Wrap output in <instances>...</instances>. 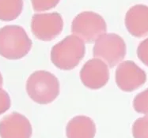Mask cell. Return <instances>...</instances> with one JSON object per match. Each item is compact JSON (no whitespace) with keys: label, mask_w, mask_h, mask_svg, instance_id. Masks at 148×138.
<instances>
[{"label":"cell","mask_w":148,"mask_h":138,"mask_svg":"<svg viewBox=\"0 0 148 138\" xmlns=\"http://www.w3.org/2000/svg\"><path fill=\"white\" fill-rule=\"evenodd\" d=\"M32 48V40L19 25H6L0 29V55L17 60L24 58Z\"/></svg>","instance_id":"1"},{"label":"cell","mask_w":148,"mask_h":138,"mask_svg":"<svg viewBox=\"0 0 148 138\" xmlns=\"http://www.w3.org/2000/svg\"><path fill=\"white\" fill-rule=\"evenodd\" d=\"M85 52L83 40L75 35H70L51 48V60L59 69L71 70L79 65Z\"/></svg>","instance_id":"2"},{"label":"cell","mask_w":148,"mask_h":138,"mask_svg":"<svg viewBox=\"0 0 148 138\" xmlns=\"http://www.w3.org/2000/svg\"><path fill=\"white\" fill-rule=\"evenodd\" d=\"M26 92L30 99L36 103L49 104L60 94V82L51 73L38 70L28 78Z\"/></svg>","instance_id":"3"},{"label":"cell","mask_w":148,"mask_h":138,"mask_svg":"<svg viewBox=\"0 0 148 138\" xmlns=\"http://www.w3.org/2000/svg\"><path fill=\"white\" fill-rule=\"evenodd\" d=\"M94 56L102 60L109 67L117 66L126 55V44L115 33L104 34L96 40L93 49Z\"/></svg>","instance_id":"4"},{"label":"cell","mask_w":148,"mask_h":138,"mask_svg":"<svg viewBox=\"0 0 148 138\" xmlns=\"http://www.w3.org/2000/svg\"><path fill=\"white\" fill-rule=\"evenodd\" d=\"M106 30L107 26L104 18L92 11H84L78 14L71 24L73 35L87 43L96 41Z\"/></svg>","instance_id":"5"},{"label":"cell","mask_w":148,"mask_h":138,"mask_svg":"<svg viewBox=\"0 0 148 138\" xmlns=\"http://www.w3.org/2000/svg\"><path fill=\"white\" fill-rule=\"evenodd\" d=\"M64 21L58 13L36 14L31 21V30L34 36L42 41H51L63 30Z\"/></svg>","instance_id":"6"},{"label":"cell","mask_w":148,"mask_h":138,"mask_svg":"<svg viewBox=\"0 0 148 138\" xmlns=\"http://www.w3.org/2000/svg\"><path fill=\"white\" fill-rule=\"evenodd\" d=\"M147 81V73L133 61L123 62L116 70V83L121 90L133 92Z\"/></svg>","instance_id":"7"},{"label":"cell","mask_w":148,"mask_h":138,"mask_svg":"<svg viewBox=\"0 0 148 138\" xmlns=\"http://www.w3.org/2000/svg\"><path fill=\"white\" fill-rule=\"evenodd\" d=\"M80 79L88 88L100 89L109 81V66L99 58H92L82 66L80 71Z\"/></svg>","instance_id":"8"},{"label":"cell","mask_w":148,"mask_h":138,"mask_svg":"<svg viewBox=\"0 0 148 138\" xmlns=\"http://www.w3.org/2000/svg\"><path fill=\"white\" fill-rule=\"evenodd\" d=\"M32 133L30 122L17 112L6 115L0 121L1 138H30Z\"/></svg>","instance_id":"9"},{"label":"cell","mask_w":148,"mask_h":138,"mask_svg":"<svg viewBox=\"0 0 148 138\" xmlns=\"http://www.w3.org/2000/svg\"><path fill=\"white\" fill-rule=\"evenodd\" d=\"M128 33L135 37L148 36V6L135 5L127 10L124 20Z\"/></svg>","instance_id":"10"},{"label":"cell","mask_w":148,"mask_h":138,"mask_svg":"<svg viewBox=\"0 0 148 138\" xmlns=\"http://www.w3.org/2000/svg\"><path fill=\"white\" fill-rule=\"evenodd\" d=\"M95 134V123L92 118L87 116H75L66 125V135L67 138H94Z\"/></svg>","instance_id":"11"},{"label":"cell","mask_w":148,"mask_h":138,"mask_svg":"<svg viewBox=\"0 0 148 138\" xmlns=\"http://www.w3.org/2000/svg\"><path fill=\"white\" fill-rule=\"evenodd\" d=\"M23 0H0V21H11L22 12Z\"/></svg>","instance_id":"12"},{"label":"cell","mask_w":148,"mask_h":138,"mask_svg":"<svg viewBox=\"0 0 148 138\" xmlns=\"http://www.w3.org/2000/svg\"><path fill=\"white\" fill-rule=\"evenodd\" d=\"M132 135L134 138H148V115L135 121L132 126Z\"/></svg>","instance_id":"13"},{"label":"cell","mask_w":148,"mask_h":138,"mask_svg":"<svg viewBox=\"0 0 148 138\" xmlns=\"http://www.w3.org/2000/svg\"><path fill=\"white\" fill-rule=\"evenodd\" d=\"M133 107L139 114L148 115V88L139 93L134 98Z\"/></svg>","instance_id":"14"},{"label":"cell","mask_w":148,"mask_h":138,"mask_svg":"<svg viewBox=\"0 0 148 138\" xmlns=\"http://www.w3.org/2000/svg\"><path fill=\"white\" fill-rule=\"evenodd\" d=\"M60 0H31L32 6L36 12L46 11L57 6Z\"/></svg>","instance_id":"15"},{"label":"cell","mask_w":148,"mask_h":138,"mask_svg":"<svg viewBox=\"0 0 148 138\" xmlns=\"http://www.w3.org/2000/svg\"><path fill=\"white\" fill-rule=\"evenodd\" d=\"M137 55L139 60L148 66V38L143 40L137 48Z\"/></svg>","instance_id":"16"},{"label":"cell","mask_w":148,"mask_h":138,"mask_svg":"<svg viewBox=\"0 0 148 138\" xmlns=\"http://www.w3.org/2000/svg\"><path fill=\"white\" fill-rule=\"evenodd\" d=\"M11 105V101L8 93L0 87V115L8 111Z\"/></svg>","instance_id":"17"},{"label":"cell","mask_w":148,"mask_h":138,"mask_svg":"<svg viewBox=\"0 0 148 138\" xmlns=\"http://www.w3.org/2000/svg\"><path fill=\"white\" fill-rule=\"evenodd\" d=\"M3 84V76L1 74V73H0V87L2 88Z\"/></svg>","instance_id":"18"}]
</instances>
